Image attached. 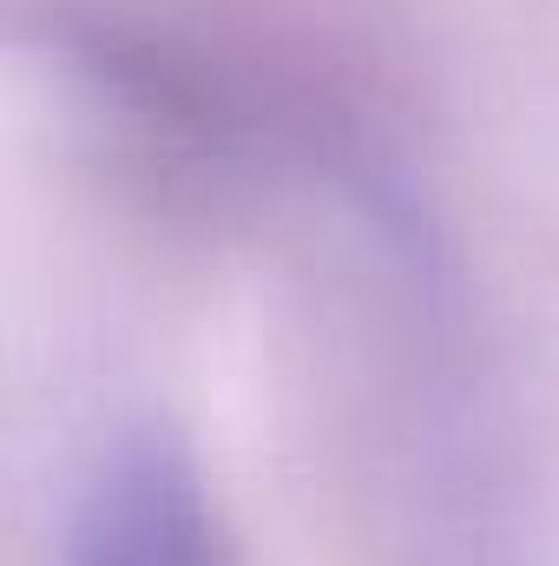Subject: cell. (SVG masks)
<instances>
[{
	"mask_svg": "<svg viewBox=\"0 0 559 566\" xmlns=\"http://www.w3.org/2000/svg\"><path fill=\"white\" fill-rule=\"evenodd\" d=\"M66 566H238L218 501L171 428L145 422L99 448L73 494Z\"/></svg>",
	"mask_w": 559,
	"mask_h": 566,
	"instance_id": "6da1fadb",
	"label": "cell"
}]
</instances>
